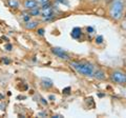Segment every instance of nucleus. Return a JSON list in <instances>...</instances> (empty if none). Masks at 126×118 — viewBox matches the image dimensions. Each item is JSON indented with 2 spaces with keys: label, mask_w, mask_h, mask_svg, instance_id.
Instances as JSON below:
<instances>
[{
  "label": "nucleus",
  "mask_w": 126,
  "mask_h": 118,
  "mask_svg": "<svg viewBox=\"0 0 126 118\" xmlns=\"http://www.w3.org/2000/svg\"><path fill=\"white\" fill-rule=\"evenodd\" d=\"M69 64L78 74H80L82 76H85V77L94 76V66L92 63L84 62V61H70Z\"/></svg>",
  "instance_id": "obj_1"
},
{
  "label": "nucleus",
  "mask_w": 126,
  "mask_h": 118,
  "mask_svg": "<svg viewBox=\"0 0 126 118\" xmlns=\"http://www.w3.org/2000/svg\"><path fill=\"white\" fill-rule=\"evenodd\" d=\"M125 4L123 0H111L109 4V16L113 20H120L123 16Z\"/></svg>",
  "instance_id": "obj_2"
},
{
  "label": "nucleus",
  "mask_w": 126,
  "mask_h": 118,
  "mask_svg": "<svg viewBox=\"0 0 126 118\" xmlns=\"http://www.w3.org/2000/svg\"><path fill=\"white\" fill-rule=\"evenodd\" d=\"M110 78L116 83H119V84L126 83V74L121 72V71H115V72H112L111 75H110Z\"/></svg>",
  "instance_id": "obj_3"
},
{
  "label": "nucleus",
  "mask_w": 126,
  "mask_h": 118,
  "mask_svg": "<svg viewBox=\"0 0 126 118\" xmlns=\"http://www.w3.org/2000/svg\"><path fill=\"white\" fill-rule=\"evenodd\" d=\"M52 53L55 55V56H57L58 58L62 59V60H69V58H70L68 53L66 52L65 50L61 49V48H53Z\"/></svg>",
  "instance_id": "obj_4"
},
{
  "label": "nucleus",
  "mask_w": 126,
  "mask_h": 118,
  "mask_svg": "<svg viewBox=\"0 0 126 118\" xmlns=\"http://www.w3.org/2000/svg\"><path fill=\"white\" fill-rule=\"evenodd\" d=\"M38 6H39V4L36 0H24V1H23V7H24L26 11H31L33 9H36Z\"/></svg>",
  "instance_id": "obj_5"
},
{
  "label": "nucleus",
  "mask_w": 126,
  "mask_h": 118,
  "mask_svg": "<svg viewBox=\"0 0 126 118\" xmlns=\"http://www.w3.org/2000/svg\"><path fill=\"white\" fill-rule=\"evenodd\" d=\"M53 80L52 79H49V78H42L41 79V86L43 89H45V90H49L50 88H53Z\"/></svg>",
  "instance_id": "obj_6"
},
{
  "label": "nucleus",
  "mask_w": 126,
  "mask_h": 118,
  "mask_svg": "<svg viewBox=\"0 0 126 118\" xmlns=\"http://www.w3.org/2000/svg\"><path fill=\"white\" fill-rule=\"evenodd\" d=\"M38 24H39L38 21H36V20H30L29 22H25L24 27H25L26 30L32 31V30H35V29H36V27L38 26Z\"/></svg>",
  "instance_id": "obj_7"
},
{
  "label": "nucleus",
  "mask_w": 126,
  "mask_h": 118,
  "mask_svg": "<svg viewBox=\"0 0 126 118\" xmlns=\"http://www.w3.org/2000/svg\"><path fill=\"white\" fill-rule=\"evenodd\" d=\"M94 77L98 80H104L106 76H105V73L103 72L102 70H94Z\"/></svg>",
  "instance_id": "obj_8"
},
{
  "label": "nucleus",
  "mask_w": 126,
  "mask_h": 118,
  "mask_svg": "<svg viewBox=\"0 0 126 118\" xmlns=\"http://www.w3.org/2000/svg\"><path fill=\"white\" fill-rule=\"evenodd\" d=\"M7 5L13 10H17L20 6V2L19 0H7Z\"/></svg>",
  "instance_id": "obj_9"
},
{
  "label": "nucleus",
  "mask_w": 126,
  "mask_h": 118,
  "mask_svg": "<svg viewBox=\"0 0 126 118\" xmlns=\"http://www.w3.org/2000/svg\"><path fill=\"white\" fill-rule=\"evenodd\" d=\"M81 36H82V30L80 27H75L72 31V37L74 39H79Z\"/></svg>",
  "instance_id": "obj_10"
},
{
  "label": "nucleus",
  "mask_w": 126,
  "mask_h": 118,
  "mask_svg": "<svg viewBox=\"0 0 126 118\" xmlns=\"http://www.w3.org/2000/svg\"><path fill=\"white\" fill-rule=\"evenodd\" d=\"M29 12H30V14H31V16H32V17H38V16H41V13H42V11H41V7H40V6L36 7V9L31 10V11H29Z\"/></svg>",
  "instance_id": "obj_11"
},
{
  "label": "nucleus",
  "mask_w": 126,
  "mask_h": 118,
  "mask_svg": "<svg viewBox=\"0 0 126 118\" xmlns=\"http://www.w3.org/2000/svg\"><path fill=\"white\" fill-rule=\"evenodd\" d=\"M22 20L24 22H29L30 20H32V16H31L30 12H27V13H22Z\"/></svg>",
  "instance_id": "obj_12"
},
{
  "label": "nucleus",
  "mask_w": 126,
  "mask_h": 118,
  "mask_svg": "<svg viewBox=\"0 0 126 118\" xmlns=\"http://www.w3.org/2000/svg\"><path fill=\"white\" fill-rule=\"evenodd\" d=\"M50 7H53V6H52V2L48 1V2L44 3L43 5H41V10H42V11H43V10H47V9H50Z\"/></svg>",
  "instance_id": "obj_13"
},
{
  "label": "nucleus",
  "mask_w": 126,
  "mask_h": 118,
  "mask_svg": "<svg viewBox=\"0 0 126 118\" xmlns=\"http://www.w3.org/2000/svg\"><path fill=\"white\" fill-rule=\"evenodd\" d=\"M102 42H103V37H102L101 35L97 36V37H96V43H98V44H101Z\"/></svg>",
  "instance_id": "obj_14"
},
{
  "label": "nucleus",
  "mask_w": 126,
  "mask_h": 118,
  "mask_svg": "<svg viewBox=\"0 0 126 118\" xmlns=\"http://www.w3.org/2000/svg\"><path fill=\"white\" fill-rule=\"evenodd\" d=\"M56 3H61V4L68 5V0H56Z\"/></svg>",
  "instance_id": "obj_15"
},
{
  "label": "nucleus",
  "mask_w": 126,
  "mask_h": 118,
  "mask_svg": "<svg viewBox=\"0 0 126 118\" xmlns=\"http://www.w3.org/2000/svg\"><path fill=\"white\" fill-rule=\"evenodd\" d=\"M4 50H6V51H12V50H13V45L10 44V43H6V44L4 45Z\"/></svg>",
  "instance_id": "obj_16"
},
{
  "label": "nucleus",
  "mask_w": 126,
  "mask_h": 118,
  "mask_svg": "<svg viewBox=\"0 0 126 118\" xmlns=\"http://www.w3.org/2000/svg\"><path fill=\"white\" fill-rule=\"evenodd\" d=\"M37 33H38L39 36H43V35H44V33H45V31H44V29H38Z\"/></svg>",
  "instance_id": "obj_17"
},
{
  "label": "nucleus",
  "mask_w": 126,
  "mask_h": 118,
  "mask_svg": "<svg viewBox=\"0 0 126 118\" xmlns=\"http://www.w3.org/2000/svg\"><path fill=\"white\" fill-rule=\"evenodd\" d=\"M36 1L38 2V4H39V5H43V4H44V3L48 2L49 0H36Z\"/></svg>",
  "instance_id": "obj_18"
},
{
  "label": "nucleus",
  "mask_w": 126,
  "mask_h": 118,
  "mask_svg": "<svg viewBox=\"0 0 126 118\" xmlns=\"http://www.w3.org/2000/svg\"><path fill=\"white\" fill-rule=\"evenodd\" d=\"M2 61L4 62L5 64H9L10 62H11V61H10V59H7V57H2Z\"/></svg>",
  "instance_id": "obj_19"
},
{
  "label": "nucleus",
  "mask_w": 126,
  "mask_h": 118,
  "mask_svg": "<svg viewBox=\"0 0 126 118\" xmlns=\"http://www.w3.org/2000/svg\"><path fill=\"white\" fill-rule=\"evenodd\" d=\"M69 91H70V88L68 86V88H65L62 92H63V94H66V95H67V94H69Z\"/></svg>",
  "instance_id": "obj_20"
},
{
  "label": "nucleus",
  "mask_w": 126,
  "mask_h": 118,
  "mask_svg": "<svg viewBox=\"0 0 126 118\" xmlns=\"http://www.w3.org/2000/svg\"><path fill=\"white\" fill-rule=\"evenodd\" d=\"M86 31H87V32L89 33V34H92V33H94V29L92 26H87L86 27Z\"/></svg>",
  "instance_id": "obj_21"
},
{
  "label": "nucleus",
  "mask_w": 126,
  "mask_h": 118,
  "mask_svg": "<svg viewBox=\"0 0 126 118\" xmlns=\"http://www.w3.org/2000/svg\"><path fill=\"white\" fill-rule=\"evenodd\" d=\"M48 98H49V100H54V99H55V96H54V95H50Z\"/></svg>",
  "instance_id": "obj_22"
},
{
  "label": "nucleus",
  "mask_w": 126,
  "mask_h": 118,
  "mask_svg": "<svg viewBox=\"0 0 126 118\" xmlns=\"http://www.w3.org/2000/svg\"><path fill=\"white\" fill-rule=\"evenodd\" d=\"M1 98H2V96H1V95H0V99H1Z\"/></svg>",
  "instance_id": "obj_23"
},
{
  "label": "nucleus",
  "mask_w": 126,
  "mask_h": 118,
  "mask_svg": "<svg viewBox=\"0 0 126 118\" xmlns=\"http://www.w3.org/2000/svg\"><path fill=\"white\" fill-rule=\"evenodd\" d=\"M94 1H99V0H94Z\"/></svg>",
  "instance_id": "obj_24"
},
{
  "label": "nucleus",
  "mask_w": 126,
  "mask_h": 118,
  "mask_svg": "<svg viewBox=\"0 0 126 118\" xmlns=\"http://www.w3.org/2000/svg\"><path fill=\"white\" fill-rule=\"evenodd\" d=\"M124 16H125V18H126V14H125V15H124Z\"/></svg>",
  "instance_id": "obj_25"
},
{
  "label": "nucleus",
  "mask_w": 126,
  "mask_h": 118,
  "mask_svg": "<svg viewBox=\"0 0 126 118\" xmlns=\"http://www.w3.org/2000/svg\"><path fill=\"white\" fill-rule=\"evenodd\" d=\"M125 7H126V4H125Z\"/></svg>",
  "instance_id": "obj_26"
}]
</instances>
